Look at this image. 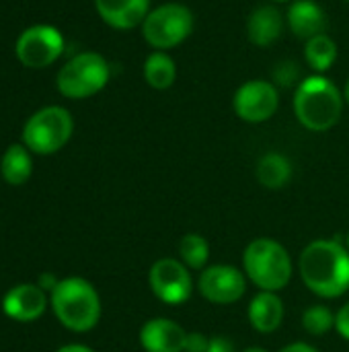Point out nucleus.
Listing matches in <instances>:
<instances>
[{
  "label": "nucleus",
  "instance_id": "obj_1",
  "mask_svg": "<svg viewBox=\"0 0 349 352\" xmlns=\"http://www.w3.org/2000/svg\"><path fill=\"white\" fill-rule=\"evenodd\" d=\"M302 283L323 299L349 291V250L337 239H317L300 254Z\"/></svg>",
  "mask_w": 349,
  "mask_h": 352
},
{
  "label": "nucleus",
  "instance_id": "obj_2",
  "mask_svg": "<svg viewBox=\"0 0 349 352\" xmlns=\"http://www.w3.org/2000/svg\"><path fill=\"white\" fill-rule=\"evenodd\" d=\"M344 101V95L327 76L315 74L298 82L294 93V113L306 130L327 132L339 122Z\"/></svg>",
  "mask_w": 349,
  "mask_h": 352
},
{
  "label": "nucleus",
  "instance_id": "obj_3",
  "mask_svg": "<svg viewBox=\"0 0 349 352\" xmlns=\"http://www.w3.org/2000/svg\"><path fill=\"white\" fill-rule=\"evenodd\" d=\"M51 309L62 326L72 332H88L101 318V299L84 278H64L51 291Z\"/></svg>",
  "mask_w": 349,
  "mask_h": 352
},
{
  "label": "nucleus",
  "instance_id": "obj_4",
  "mask_svg": "<svg viewBox=\"0 0 349 352\" xmlns=\"http://www.w3.org/2000/svg\"><path fill=\"white\" fill-rule=\"evenodd\" d=\"M243 270L259 291L278 293L292 278V260L282 243L261 237L247 245Z\"/></svg>",
  "mask_w": 349,
  "mask_h": 352
},
{
  "label": "nucleus",
  "instance_id": "obj_5",
  "mask_svg": "<svg viewBox=\"0 0 349 352\" xmlns=\"http://www.w3.org/2000/svg\"><path fill=\"white\" fill-rule=\"evenodd\" d=\"M111 76L109 62L97 52H82L58 72V91L68 99H86L99 93Z\"/></svg>",
  "mask_w": 349,
  "mask_h": 352
},
{
  "label": "nucleus",
  "instance_id": "obj_6",
  "mask_svg": "<svg viewBox=\"0 0 349 352\" xmlns=\"http://www.w3.org/2000/svg\"><path fill=\"white\" fill-rule=\"evenodd\" d=\"M74 122L68 109L60 105H49L35 111L25 128H23V142L29 151L37 155H51L58 153L72 136Z\"/></svg>",
  "mask_w": 349,
  "mask_h": 352
},
{
  "label": "nucleus",
  "instance_id": "obj_7",
  "mask_svg": "<svg viewBox=\"0 0 349 352\" xmlns=\"http://www.w3.org/2000/svg\"><path fill=\"white\" fill-rule=\"evenodd\" d=\"M193 31V12L181 2H167L148 12L142 23V35L152 47L167 52L183 43Z\"/></svg>",
  "mask_w": 349,
  "mask_h": 352
},
{
  "label": "nucleus",
  "instance_id": "obj_8",
  "mask_svg": "<svg viewBox=\"0 0 349 352\" xmlns=\"http://www.w3.org/2000/svg\"><path fill=\"white\" fill-rule=\"evenodd\" d=\"M64 52V37L51 25H33L16 39V58L29 68H45Z\"/></svg>",
  "mask_w": 349,
  "mask_h": 352
},
{
  "label": "nucleus",
  "instance_id": "obj_9",
  "mask_svg": "<svg viewBox=\"0 0 349 352\" xmlns=\"http://www.w3.org/2000/svg\"><path fill=\"white\" fill-rule=\"evenodd\" d=\"M278 105H280L278 87L261 78L243 82L232 97L234 113L249 124H261L269 120L278 111Z\"/></svg>",
  "mask_w": 349,
  "mask_h": 352
},
{
  "label": "nucleus",
  "instance_id": "obj_10",
  "mask_svg": "<svg viewBox=\"0 0 349 352\" xmlns=\"http://www.w3.org/2000/svg\"><path fill=\"white\" fill-rule=\"evenodd\" d=\"M150 291L167 305H181L191 297L193 280L187 266L173 258H163L152 264L148 274Z\"/></svg>",
  "mask_w": 349,
  "mask_h": 352
},
{
  "label": "nucleus",
  "instance_id": "obj_11",
  "mask_svg": "<svg viewBox=\"0 0 349 352\" xmlns=\"http://www.w3.org/2000/svg\"><path fill=\"white\" fill-rule=\"evenodd\" d=\"M247 291V274L228 264H216L200 274V293L216 305L237 303Z\"/></svg>",
  "mask_w": 349,
  "mask_h": 352
},
{
  "label": "nucleus",
  "instance_id": "obj_12",
  "mask_svg": "<svg viewBox=\"0 0 349 352\" xmlns=\"http://www.w3.org/2000/svg\"><path fill=\"white\" fill-rule=\"evenodd\" d=\"M45 307V291L37 285H16L2 299L4 314L16 322H35L43 316Z\"/></svg>",
  "mask_w": 349,
  "mask_h": 352
},
{
  "label": "nucleus",
  "instance_id": "obj_13",
  "mask_svg": "<svg viewBox=\"0 0 349 352\" xmlns=\"http://www.w3.org/2000/svg\"><path fill=\"white\" fill-rule=\"evenodd\" d=\"M187 332L165 318L150 320L142 326L140 344L146 352H185Z\"/></svg>",
  "mask_w": 349,
  "mask_h": 352
},
{
  "label": "nucleus",
  "instance_id": "obj_14",
  "mask_svg": "<svg viewBox=\"0 0 349 352\" xmlns=\"http://www.w3.org/2000/svg\"><path fill=\"white\" fill-rule=\"evenodd\" d=\"M95 8L109 27L128 31L144 23L150 12V0H95Z\"/></svg>",
  "mask_w": 349,
  "mask_h": 352
},
{
  "label": "nucleus",
  "instance_id": "obj_15",
  "mask_svg": "<svg viewBox=\"0 0 349 352\" xmlns=\"http://www.w3.org/2000/svg\"><path fill=\"white\" fill-rule=\"evenodd\" d=\"M284 31V16L278 6L261 4L257 6L247 21V37L257 47H267L280 39Z\"/></svg>",
  "mask_w": 349,
  "mask_h": 352
},
{
  "label": "nucleus",
  "instance_id": "obj_16",
  "mask_svg": "<svg viewBox=\"0 0 349 352\" xmlns=\"http://www.w3.org/2000/svg\"><path fill=\"white\" fill-rule=\"evenodd\" d=\"M288 27L290 31L309 41L327 29V14L321 8V4L313 0H294L288 8Z\"/></svg>",
  "mask_w": 349,
  "mask_h": 352
},
{
  "label": "nucleus",
  "instance_id": "obj_17",
  "mask_svg": "<svg viewBox=\"0 0 349 352\" xmlns=\"http://www.w3.org/2000/svg\"><path fill=\"white\" fill-rule=\"evenodd\" d=\"M249 322L257 332L272 334L284 322V303L276 293L261 291L249 305Z\"/></svg>",
  "mask_w": 349,
  "mask_h": 352
},
{
  "label": "nucleus",
  "instance_id": "obj_18",
  "mask_svg": "<svg viewBox=\"0 0 349 352\" xmlns=\"http://www.w3.org/2000/svg\"><path fill=\"white\" fill-rule=\"evenodd\" d=\"M292 177V163L286 155L267 153L257 163V179L263 188L280 190Z\"/></svg>",
  "mask_w": 349,
  "mask_h": 352
},
{
  "label": "nucleus",
  "instance_id": "obj_19",
  "mask_svg": "<svg viewBox=\"0 0 349 352\" xmlns=\"http://www.w3.org/2000/svg\"><path fill=\"white\" fill-rule=\"evenodd\" d=\"M175 78H177V66H175V60L167 52L156 50L144 60V80L152 89L165 91L173 87Z\"/></svg>",
  "mask_w": 349,
  "mask_h": 352
},
{
  "label": "nucleus",
  "instance_id": "obj_20",
  "mask_svg": "<svg viewBox=\"0 0 349 352\" xmlns=\"http://www.w3.org/2000/svg\"><path fill=\"white\" fill-rule=\"evenodd\" d=\"M0 171H2V177L6 179V184L23 186L31 177V171H33L29 148H25L23 144L8 146L2 157V163H0Z\"/></svg>",
  "mask_w": 349,
  "mask_h": 352
},
{
  "label": "nucleus",
  "instance_id": "obj_21",
  "mask_svg": "<svg viewBox=\"0 0 349 352\" xmlns=\"http://www.w3.org/2000/svg\"><path fill=\"white\" fill-rule=\"evenodd\" d=\"M304 60H306V64L315 72L323 74L337 60V43L327 33H321V35H317V37L306 41V45H304Z\"/></svg>",
  "mask_w": 349,
  "mask_h": 352
},
{
  "label": "nucleus",
  "instance_id": "obj_22",
  "mask_svg": "<svg viewBox=\"0 0 349 352\" xmlns=\"http://www.w3.org/2000/svg\"><path fill=\"white\" fill-rule=\"evenodd\" d=\"M179 256L181 262L191 270H204L208 258H210V245L208 241L197 233H187L179 243Z\"/></svg>",
  "mask_w": 349,
  "mask_h": 352
},
{
  "label": "nucleus",
  "instance_id": "obj_23",
  "mask_svg": "<svg viewBox=\"0 0 349 352\" xmlns=\"http://www.w3.org/2000/svg\"><path fill=\"white\" fill-rule=\"evenodd\" d=\"M302 326L313 336H323L335 328V314L325 305H313L302 316Z\"/></svg>",
  "mask_w": 349,
  "mask_h": 352
},
{
  "label": "nucleus",
  "instance_id": "obj_24",
  "mask_svg": "<svg viewBox=\"0 0 349 352\" xmlns=\"http://www.w3.org/2000/svg\"><path fill=\"white\" fill-rule=\"evenodd\" d=\"M272 76H274V80H276V82H274L276 87H292V85L298 82V78H300V68H298L296 62L284 60V62H278V64H276Z\"/></svg>",
  "mask_w": 349,
  "mask_h": 352
},
{
  "label": "nucleus",
  "instance_id": "obj_25",
  "mask_svg": "<svg viewBox=\"0 0 349 352\" xmlns=\"http://www.w3.org/2000/svg\"><path fill=\"white\" fill-rule=\"evenodd\" d=\"M208 344H210V338H206L204 334H187V340H185V352H208Z\"/></svg>",
  "mask_w": 349,
  "mask_h": 352
},
{
  "label": "nucleus",
  "instance_id": "obj_26",
  "mask_svg": "<svg viewBox=\"0 0 349 352\" xmlns=\"http://www.w3.org/2000/svg\"><path fill=\"white\" fill-rule=\"evenodd\" d=\"M335 330L339 332L341 338L349 340V303H346V305L337 311V316H335Z\"/></svg>",
  "mask_w": 349,
  "mask_h": 352
},
{
  "label": "nucleus",
  "instance_id": "obj_27",
  "mask_svg": "<svg viewBox=\"0 0 349 352\" xmlns=\"http://www.w3.org/2000/svg\"><path fill=\"white\" fill-rule=\"evenodd\" d=\"M208 352H234V344L224 336H214V338H210Z\"/></svg>",
  "mask_w": 349,
  "mask_h": 352
},
{
  "label": "nucleus",
  "instance_id": "obj_28",
  "mask_svg": "<svg viewBox=\"0 0 349 352\" xmlns=\"http://www.w3.org/2000/svg\"><path fill=\"white\" fill-rule=\"evenodd\" d=\"M58 278L53 276V274H41L39 276V280H37V287H41L43 291H53L56 287H58Z\"/></svg>",
  "mask_w": 349,
  "mask_h": 352
},
{
  "label": "nucleus",
  "instance_id": "obj_29",
  "mask_svg": "<svg viewBox=\"0 0 349 352\" xmlns=\"http://www.w3.org/2000/svg\"><path fill=\"white\" fill-rule=\"evenodd\" d=\"M280 352H319L317 349H313L311 344L306 342H294V344H288L286 349H282Z\"/></svg>",
  "mask_w": 349,
  "mask_h": 352
},
{
  "label": "nucleus",
  "instance_id": "obj_30",
  "mask_svg": "<svg viewBox=\"0 0 349 352\" xmlns=\"http://www.w3.org/2000/svg\"><path fill=\"white\" fill-rule=\"evenodd\" d=\"M56 352H93L88 346H82V344H68V346H62L60 351Z\"/></svg>",
  "mask_w": 349,
  "mask_h": 352
},
{
  "label": "nucleus",
  "instance_id": "obj_31",
  "mask_svg": "<svg viewBox=\"0 0 349 352\" xmlns=\"http://www.w3.org/2000/svg\"><path fill=\"white\" fill-rule=\"evenodd\" d=\"M344 99L349 103V78L348 82H346V89H344Z\"/></svg>",
  "mask_w": 349,
  "mask_h": 352
},
{
  "label": "nucleus",
  "instance_id": "obj_32",
  "mask_svg": "<svg viewBox=\"0 0 349 352\" xmlns=\"http://www.w3.org/2000/svg\"><path fill=\"white\" fill-rule=\"evenodd\" d=\"M243 352H267V351H265V349H257V346H255V349H247V351H243Z\"/></svg>",
  "mask_w": 349,
  "mask_h": 352
},
{
  "label": "nucleus",
  "instance_id": "obj_33",
  "mask_svg": "<svg viewBox=\"0 0 349 352\" xmlns=\"http://www.w3.org/2000/svg\"><path fill=\"white\" fill-rule=\"evenodd\" d=\"M272 2H290V0H272Z\"/></svg>",
  "mask_w": 349,
  "mask_h": 352
},
{
  "label": "nucleus",
  "instance_id": "obj_34",
  "mask_svg": "<svg viewBox=\"0 0 349 352\" xmlns=\"http://www.w3.org/2000/svg\"><path fill=\"white\" fill-rule=\"evenodd\" d=\"M348 250H349V235H348Z\"/></svg>",
  "mask_w": 349,
  "mask_h": 352
},
{
  "label": "nucleus",
  "instance_id": "obj_35",
  "mask_svg": "<svg viewBox=\"0 0 349 352\" xmlns=\"http://www.w3.org/2000/svg\"><path fill=\"white\" fill-rule=\"evenodd\" d=\"M346 2H349V0H346Z\"/></svg>",
  "mask_w": 349,
  "mask_h": 352
}]
</instances>
